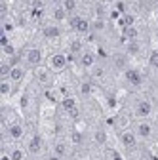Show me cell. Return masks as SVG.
Wrapping results in <instances>:
<instances>
[{
    "mask_svg": "<svg viewBox=\"0 0 158 160\" xmlns=\"http://www.w3.org/2000/svg\"><path fill=\"white\" fill-rule=\"evenodd\" d=\"M128 53L124 52V53H114L112 55V65L118 69V71H126L128 69Z\"/></svg>",
    "mask_w": 158,
    "mask_h": 160,
    "instance_id": "obj_18",
    "label": "cell"
},
{
    "mask_svg": "<svg viewBox=\"0 0 158 160\" xmlns=\"http://www.w3.org/2000/svg\"><path fill=\"white\" fill-rule=\"evenodd\" d=\"M61 109L69 114V112H72V111H76L78 109V99L74 97V95H67V97H61Z\"/></svg>",
    "mask_w": 158,
    "mask_h": 160,
    "instance_id": "obj_16",
    "label": "cell"
},
{
    "mask_svg": "<svg viewBox=\"0 0 158 160\" xmlns=\"http://www.w3.org/2000/svg\"><path fill=\"white\" fill-rule=\"evenodd\" d=\"M8 44H12V42H10V34L2 32V36H0V48H4V46H8Z\"/></svg>",
    "mask_w": 158,
    "mask_h": 160,
    "instance_id": "obj_33",
    "label": "cell"
},
{
    "mask_svg": "<svg viewBox=\"0 0 158 160\" xmlns=\"http://www.w3.org/2000/svg\"><path fill=\"white\" fill-rule=\"evenodd\" d=\"M84 50H86V48H84V42H82V40H72L71 46H69L71 55H80Z\"/></svg>",
    "mask_w": 158,
    "mask_h": 160,
    "instance_id": "obj_26",
    "label": "cell"
},
{
    "mask_svg": "<svg viewBox=\"0 0 158 160\" xmlns=\"http://www.w3.org/2000/svg\"><path fill=\"white\" fill-rule=\"evenodd\" d=\"M67 65H69V55L63 53V52H55V53H52L50 59H48V67H50L53 72H61V71H65Z\"/></svg>",
    "mask_w": 158,
    "mask_h": 160,
    "instance_id": "obj_8",
    "label": "cell"
},
{
    "mask_svg": "<svg viewBox=\"0 0 158 160\" xmlns=\"http://www.w3.org/2000/svg\"><path fill=\"white\" fill-rule=\"evenodd\" d=\"M15 88L17 86L12 82L10 78H0V95H2V97H10Z\"/></svg>",
    "mask_w": 158,
    "mask_h": 160,
    "instance_id": "obj_17",
    "label": "cell"
},
{
    "mask_svg": "<svg viewBox=\"0 0 158 160\" xmlns=\"http://www.w3.org/2000/svg\"><path fill=\"white\" fill-rule=\"evenodd\" d=\"M124 78H126V82L130 86H133V88L143 86V74H141L139 69H135V67H128L124 71Z\"/></svg>",
    "mask_w": 158,
    "mask_h": 160,
    "instance_id": "obj_10",
    "label": "cell"
},
{
    "mask_svg": "<svg viewBox=\"0 0 158 160\" xmlns=\"http://www.w3.org/2000/svg\"><path fill=\"white\" fill-rule=\"evenodd\" d=\"M133 132L139 137V141H151L154 137V124L149 118H137L133 124Z\"/></svg>",
    "mask_w": 158,
    "mask_h": 160,
    "instance_id": "obj_3",
    "label": "cell"
},
{
    "mask_svg": "<svg viewBox=\"0 0 158 160\" xmlns=\"http://www.w3.org/2000/svg\"><path fill=\"white\" fill-rule=\"evenodd\" d=\"M156 46H158V36H156Z\"/></svg>",
    "mask_w": 158,
    "mask_h": 160,
    "instance_id": "obj_38",
    "label": "cell"
},
{
    "mask_svg": "<svg viewBox=\"0 0 158 160\" xmlns=\"http://www.w3.org/2000/svg\"><path fill=\"white\" fill-rule=\"evenodd\" d=\"M139 52H141L139 40H135V42H126V53L128 55H137Z\"/></svg>",
    "mask_w": 158,
    "mask_h": 160,
    "instance_id": "obj_29",
    "label": "cell"
},
{
    "mask_svg": "<svg viewBox=\"0 0 158 160\" xmlns=\"http://www.w3.org/2000/svg\"><path fill=\"white\" fill-rule=\"evenodd\" d=\"M44 160H65V158H63V156H59V154H55V152H52V151H50V152H48V154L44 156Z\"/></svg>",
    "mask_w": 158,
    "mask_h": 160,
    "instance_id": "obj_34",
    "label": "cell"
},
{
    "mask_svg": "<svg viewBox=\"0 0 158 160\" xmlns=\"http://www.w3.org/2000/svg\"><path fill=\"white\" fill-rule=\"evenodd\" d=\"M19 59H21V63L27 67V69H38V67H42L44 63V52L38 48V46H27L21 55H19Z\"/></svg>",
    "mask_w": 158,
    "mask_h": 160,
    "instance_id": "obj_1",
    "label": "cell"
},
{
    "mask_svg": "<svg viewBox=\"0 0 158 160\" xmlns=\"http://www.w3.org/2000/svg\"><path fill=\"white\" fill-rule=\"evenodd\" d=\"M78 93H80L82 97H90L93 93V80H82L80 86H78Z\"/></svg>",
    "mask_w": 158,
    "mask_h": 160,
    "instance_id": "obj_23",
    "label": "cell"
},
{
    "mask_svg": "<svg viewBox=\"0 0 158 160\" xmlns=\"http://www.w3.org/2000/svg\"><path fill=\"white\" fill-rule=\"evenodd\" d=\"M154 8H156V12H158V0H154Z\"/></svg>",
    "mask_w": 158,
    "mask_h": 160,
    "instance_id": "obj_37",
    "label": "cell"
},
{
    "mask_svg": "<svg viewBox=\"0 0 158 160\" xmlns=\"http://www.w3.org/2000/svg\"><path fill=\"white\" fill-rule=\"evenodd\" d=\"M52 19L55 23H61V21H65V19H69V13L65 12V8L61 4H57V6L52 8Z\"/></svg>",
    "mask_w": 158,
    "mask_h": 160,
    "instance_id": "obj_19",
    "label": "cell"
},
{
    "mask_svg": "<svg viewBox=\"0 0 158 160\" xmlns=\"http://www.w3.org/2000/svg\"><path fill=\"white\" fill-rule=\"evenodd\" d=\"M118 25H120L122 29H126V27H133V25H135V15H133L131 12L122 13L120 17H118Z\"/></svg>",
    "mask_w": 158,
    "mask_h": 160,
    "instance_id": "obj_24",
    "label": "cell"
},
{
    "mask_svg": "<svg viewBox=\"0 0 158 160\" xmlns=\"http://www.w3.org/2000/svg\"><path fill=\"white\" fill-rule=\"evenodd\" d=\"M122 36L126 42H135V40H139V29H137V25L126 27V29H122Z\"/></svg>",
    "mask_w": 158,
    "mask_h": 160,
    "instance_id": "obj_20",
    "label": "cell"
},
{
    "mask_svg": "<svg viewBox=\"0 0 158 160\" xmlns=\"http://www.w3.org/2000/svg\"><path fill=\"white\" fill-rule=\"evenodd\" d=\"M63 8H65V12L69 13V17L71 15H76V10H78V0H63V2H59Z\"/></svg>",
    "mask_w": 158,
    "mask_h": 160,
    "instance_id": "obj_25",
    "label": "cell"
},
{
    "mask_svg": "<svg viewBox=\"0 0 158 160\" xmlns=\"http://www.w3.org/2000/svg\"><path fill=\"white\" fill-rule=\"evenodd\" d=\"M69 25L78 34H90L91 32V21L88 17H82V15H71L69 17Z\"/></svg>",
    "mask_w": 158,
    "mask_h": 160,
    "instance_id": "obj_5",
    "label": "cell"
},
{
    "mask_svg": "<svg viewBox=\"0 0 158 160\" xmlns=\"http://www.w3.org/2000/svg\"><path fill=\"white\" fill-rule=\"evenodd\" d=\"M6 135L12 139L13 143H19V141H21V139H25V135H27L25 124L19 122V120H15V122L8 124V126H6Z\"/></svg>",
    "mask_w": 158,
    "mask_h": 160,
    "instance_id": "obj_9",
    "label": "cell"
},
{
    "mask_svg": "<svg viewBox=\"0 0 158 160\" xmlns=\"http://www.w3.org/2000/svg\"><path fill=\"white\" fill-rule=\"evenodd\" d=\"M118 141H120V145L126 151H135L137 147H139V137L135 135L133 128H122V130H118Z\"/></svg>",
    "mask_w": 158,
    "mask_h": 160,
    "instance_id": "obj_4",
    "label": "cell"
},
{
    "mask_svg": "<svg viewBox=\"0 0 158 160\" xmlns=\"http://www.w3.org/2000/svg\"><path fill=\"white\" fill-rule=\"evenodd\" d=\"M95 63H97V53L91 52V50H84L80 55H78V65L82 69H86V71H90Z\"/></svg>",
    "mask_w": 158,
    "mask_h": 160,
    "instance_id": "obj_12",
    "label": "cell"
},
{
    "mask_svg": "<svg viewBox=\"0 0 158 160\" xmlns=\"http://www.w3.org/2000/svg\"><path fill=\"white\" fill-rule=\"evenodd\" d=\"M93 141H95V145L105 147V145H107V141H109L107 130H103V128H95V132H93Z\"/></svg>",
    "mask_w": 158,
    "mask_h": 160,
    "instance_id": "obj_21",
    "label": "cell"
},
{
    "mask_svg": "<svg viewBox=\"0 0 158 160\" xmlns=\"http://www.w3.org/2000/svg\"><path fill=\"white\" fill-rule=\"evenodd\" d=\"M25 76H27V67H25L21 61H19V63H15V65L12 67V71H10V76H8V78L12 80L15 86H19V84H21L23 80H25Z\"/></svg>",
    "mask_w": 158,
    "mask_h": 160,
    "instance_id": "obj_11",
    "label": "cell"
},
{
    "mask_svg": "<svg viewBox=\"0 0 158 160\" xmlns=\"http://www.w3.org/2000/svg\"><path fill=\"white\" fill-rule=\"evenodd\" d=\"M61 27H59V25H44L42 27V36L46 38V40H55V38H59V36H61Z\"/></svg>",
    "mask_w": 158,
    "mask_h": 160,
    "instance_id": "obj_15",
    "label": "cell"
},
{
    "mask_svg": "<svg viewBox=\"0 0 158 160\" xmlns=\"http://www.w3.org/2000/svg\"><path fill=\"white\" fill-rule=\"evenodd\" d=\"M107 160H126L116 149H107Z\"/></svg>",
    "mask_w": 158,
    "mask_h": 160,
    "instance_id": "obj_30",
    "label": "cell"
},
{
    "mask_svg": "<svg viewBox=\"0 0 158 160\" xmlns=\"http://www.w3.org/2000/svg\"><path fill=\"white\" fill-rule=\"evenodd\" d=\"M52 152H55V154H59V156L67 158L69 152H71V147H69V143L65 141V139H55V141L52 143Z\"/></svg>",
    "mask_w": 158,
    "mask_h": 160,
    "instance_id": "obj_14",
    "label": "cell"
},
{
    "mask_svg": "<svg viewBox=\"0 0 158 160\" xmlns=\"http://www.w3.org/2000/svg\"><path fill=\"white\" fill-rule=\"evenodd\" d=\"M147 63H149V67H151L152 71H158V48H156V50H152V52L149 53Z\"/></svg>",
    "mask_w": 158,
    "mask_h": 160,
    "instance_id": "obj_28",
    "label": "cell"
},
{
    "mask_svg": "<svg viewBox=\"0 0 158 160\" xmlns=\"http://www.w3.org/2000/svg\"><path fill=\"white\" fill-rule=\"evenodd\" d=\"M152 111H154V105H152L151 99L145 97V95L135 97V101L131 103V112H133L135 118H151Z\"/></svg>",
    "mask_w": 158,
    "mask_h": 160,
    "instance_id": "obj_2",
    "label": "cell"
},
{
    "mask_svg": "<svg viewBox=\"0 0 158 160\" xmlns=\"http://www.w3.org/2000/svg\"><path fill=\"white\" fill-rule=\"evenodd\" d=\"M103 29H105V19L97 17L95 21L91 23V31H97V32H99V31H103Z\"/></svg>",
    "mask_w": 158,
    "mask_h": 160,
    "instance_id": "obj_32",
    "label": "cell"
},
{
    "mask_svg": "<svg viewBox=\"0 0 158 160\" xmlns=\"http://www.w3.org/2000/svg\"><path fill=\"white\" fill-rule=\"evenodd\" d=\"M107 67L103 65V63H99V61H97L91 69H90V78L93 80V82H101V80H105L107 78Z\"/></svg>",
    "mask_w": 158,
    "mask_h": 160,
    "instance_id": "obj_13",
    "label": "cell"
},
{
    "mask_svg": "<svg viewBox=\"0 0 158 160\" xmlns=\"http://www.w3.org/2000/svg\"><path fill=\"white\" fill-rule=\"evenodd\" d=\"M34 80L42 88L50 90L53 86V71L50 67H38V69H34Z\"/></svg>",
    "mask_w": 158,
    "mask_h": 160,
    "instance_id": "obj_7",
    "label": "cell"
},
{
    "mask_svg": "<svg viewBox=\"0 0 158 160\" xmlns=\"http://www.w3.org/2000/svg\"><path fill=\"white\" fill-rule=\"evenodd\" d=\"M71 141H72L74 145H82V141H84V135H82L80 132H76V130H74V132L71 133Z\"/></svg>",
    "mask_w": 158,
    "mask_h": 160,
    "instance_id": "obj_31",
    "label": "cell"
},
{
    "mask_svg": "<svg viewBox=\"0 0 158 160\" xmlns=\"http://www.w3.org/2000/svg\"><path fill=\"white\" fill-rule=\"evenodd\" d=\"M27 160H44V158H38V156H29Z\"/></svg>",
    "mask_w": 158,
    "mask_h": 160,
    "instance_id": "obj_36",
    "label": "cell"
},
{
    "mask_svg": "<svg viewBox=\"0 0 158 160\" xmlns=\"http://www.w3.org/2000/svg\"><path fill=\"white\" fill-rule=\"evenodd\" d=\"M10 156H12V160H27V158H29V152H27L25 147L13 145V147L10 149Z\"/></svg>",
    "mask_w": 158,
    "mask_h": 160,
    "instance_id": "obj_22",
    "label": "cell"
},
{
    "mask_svg": "<svg viewBox=\"0 0 158 160\" xmlns=\"http://www.w3.org/2000/svg\"><path fill=\"white\" fill-rule=\"evenodd\" d=\"M13 31H15V21H12L8 15H2V32L10 34V32H13Z\"/></svg>",
    "mask_w": 158,
    "mask_h": 160,
    "instance_id": "obj_27",
    "label": "cell"
},
{
    "mask_svg": "<svg viewBox=\"0 0 158 160\" xmlns=\"http://www.w3.org/2000/svg\"><path fill=\"white\" fill-rule=\"evenodd\" d=\"M25 149L29 152V156H38L44 152V139L40 133H31L27 137V143H25Z\"/></svg>",
    "mask_w": 158,
    "mask_h": 160,
    "instance_id": "obj_6",
    "label": "cell"
},
{
    "mask_svg": "<svg viewBox=\"0 0 158 160\" xmlns=\"http://www.w3.org/2000/svg\"><path fill=\"white\" fill-rule=\"evenodd\" d=\"M0 160H12V156H10V151H8V149H4V151H2V154H0Z\"/></svg>",
    "mask_w": 158,
    "mask_h": 160,
    "instance_id": "obj_35",
    "label": "cell"
}]
</instances>
